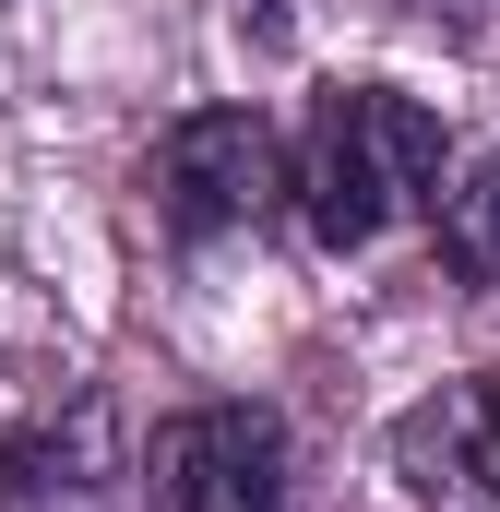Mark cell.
Wrapping results in <instances>:
<instances>
[{"instance_id": "obj_1", "label": "cell", "mask_w": 500, "mask_h": 512, "mask_svg": "<svg viewBox=\"0 0 500 512\" xmlns=\"http://www.w3.org/2000/svg\"><path fill=\"white\" fill-rule=\"evenodd\" d=\"M453 143H441V108H417L405 84H322V108L286 155V203L310 227V251H370L405 215H429Z\"/></svg>"}, {"instance_id": "obj_6", "label": "cell", "mask_w": 500, "mask_h": 512, "mask_svg": "<svg viewBox=\"0 0 500 512\" xmlns=\"http://www.w3.org/2000/svg\"><path fill=\"white\" fill-rule=\"evenodd\" d=\"M477 429H489V441H500V370H489V382H477Z\"/></svg>"}, {"instance_id": "obj_2", "label": "cell", "mask_w": 500, "mask_h": 512, "mask_svg": "<svg viewBox=\"0 0 500 512\" xmlns=\"http://www.w3.org/2000/svg\"><path fill=\"white\" fill-rule=\"evenodd\" d=\"M143 191H155V227H167L179 251L239 239V227H262V215L286 203V143H274L262 108H191V120L155 131Z\"/></svg>"}, {"instance_id": "obj_3", "label": "cell", "mask_w": 500, "mask_h": 512, "mask_svg": "<svg viewBox=\"0 0 500 512\" xmlns=\"http://www.w3.org/2000/svg\"><path fill=\"white\" fill-rule=\"evenodd\" d=\"M155 501L167 512H298L286 417L274 405H179L155 429Z\"/></svg>"}, {"instance_id": "obj_5", "label": "cell", "mask_w": 500, "mask_h": 512, "mask_svg": "<svg viewBox=\"0 0 500 512\" xmlns=\"http://www.w3.org/2000/svg\"><path fill=\"white\" fill-rule=\"evenodd\" d=\"M429 215H441V262L477 298H500V155H477L453 191H429Z\"/></svg>"}, {"instance_id": "obj_4", "label": "cell", "mask_w": 500, "mask_h": 512, "mask_svg": "<svg viewBox=\"0 0 500 512\" xmlns=\"http://www.w3.org/2000/svg\"><path fill=\"white\" fill-rule=\"evenodd\" d=\"M96 501H108V429L96 417L0 441V512H96Z\"/></svg>"}]
</instances>
